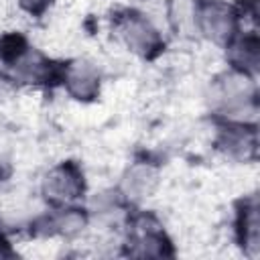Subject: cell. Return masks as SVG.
<instances>
[{
	"instance_id": "cell-3",
	"label": "cell",
	"mask_w": 260,
	"mask_h": 260,
	"mask_svg": "<svg viewBox=\"0 0 260 260\" xmlns=\"http://www.w3.org/2000/svg\"><path fill=\"white\" fill-rule=\"evenodd\" d=\"M79 191H81V175L73 165L59 167L45 179V193L55 201L75 199Z\"/></svg>"
},
{
	"instance_id": "cell-6",
	"label": "cell",
	"mask_w": 260,
	"mask_h": 260,
	"mask_svg": "<svg viewBox=\"0 0 260 260\" xmlns=\"http://www.w3.org/2000/svg\"><path fill=\"white\" fill-rule=\"evenodd\" d=\"M230 59L236 67H240L246 73L256 71V67H258V41H256V37H244V39L236 41L230 49Z\"/></svg>"
},
{
	"instance_id": "cell-7",
	"label": "cell",
	"mask_w": 260,
	"mask_h": 260,
	"mask_svg": "<svg viewBox=\"0 0 260 260\" xmlns=\"http://www.w3.org/2000/svg\"><path fill=\"white\" fill-rule=\"evenodd\" d=\"M24 53V39L20 35H8L0 41V55L6 61H14L20 59V55Z\"/></svg>"
},
{
	"instance_id": "cell-1",
	"label": "cell",
	"mask_w": 260,
	"mask_h": 260,
	"mask_svg": "<svg viewBox=\"0 0 260 260\" xmlns=\"http://www.w3.org/2000/svg\"><path fill=\"white\" fill-rule=\"evenodd\" d=\"M118 35L124 45L138 55H150L158 47V35L154 26L140 14L124 16L118 22Z\"/></svg>"
},
{
	"instance_id": "cell-4",
	"label": "cell",
	"mask_w": 260,
	"mask_h": 260,
	"mask_svg": "<svg viewBox=\"0 0 260 260\" xmlns=\"http://www.w3.org/2000/svg\"><path fill=\"white\" fill-rule=\"evenodd\" d=\"M65 81H67L69 91L79 100H91L100 87V75H98L95 67L91 63H85V61L73 63L67 69Z\"/></svg>"
},
{
	"instance_id": "cell-8",
	"label": "cell",
	"mask_w": 260,
	"mask_h": 260,
	"mask_svg": "<svg viewBox=\"0 0 260 260\" xmlns=\"http://www.w3.org/2000/svg\"><path fill=\"white\" fill-rule=\"evenodd\" d=\"M49 0H22V4L28 8V10H41Z\"/></svg>"
},
{
	"instance_id": "cell-2",
	"label": "cell",
	"mask_w": 260,
	"mask_h": 260,
	"mask_svg": "<svg viewBox=\"0 0 260 260\" xmlns=\"http://www.w3.org/2000/svg\"><path fill=\"white\" fill-rule=\"evenodd\" d=\"M234 14L232 10L221 2H211L203 6V10L197 14L199 28L213 41H225L234 32Z\"/></svg>"
},
{
	"instance_id": "cell-5",
	"label": "cell",
	"mask_w": 260,
	"mask_h": 260,
	"mask_svg": "<svg viewBox=\"0 0 260 260\" xmlns=\"http://www.w3.org/2000/svg\"><path fill=\"white\" fill-rule=\"evenodd\" d=\"M154 185H156V173L148 165H136V167H132L128 171L126 179H124V191L132 199H142V197L150 195L152 189H154Z\"/></svg>"
}]
</instances>
